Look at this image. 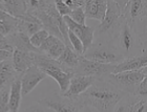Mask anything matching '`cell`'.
<instances>
[{"instance_id": "obj_27", "label": "cell", "mask_w": 147, "mask_h": 112, "mask_svg": "<svg viewBox=\"0 0 147 112\" xmlns=\"http://www.w3.org/2000/svg\"><path fill=\"white\" fill-rule=\"evenodd\" d=\"M68 39H69V43H71V47L75 52L79 56H83L84 50H83V44L81 42V40L73 33V32H68Z\"/></svg>"}, {"instance_id": "obj_24", "label": "cell", "mask_w": 147, "mask_h": 112, "mask_svg": "<svg viewBox=\"0 0 147 112\" xmlns=\"http://www.w3.org/2000/svg\"><path fill=\"white\" fill-rule=\"evenodd\" d=\"M130 97L131 95H127L124 100L121 101L118 104V106L116 107L115 112H132L134 106H135V104L139 101V99L136 97H132L131 101H129L130 100Z\"/></svg>"}, {"instance_id": "obj_19", "label": "cell", "mask_w": 147, "mask_h": 112, "mask_svg": "<svg viewBox=\"0 0 147 112\" xmlns=\"http://www.w3.org/2000/svg\"><path fill=\"white\" fill-rule=\"evenodd\" d=\"M22 99V88H21V74L11 84L9 97V112H19L20 104Z\"/></svg>"}, {"instance_id": "obj_10", "label": "cell", "mask_w": 147, "mask_h": 112, "mask_svg": "<svg viewBox=\"0 0 147 112\" xmlns=\"http://www.w3.org/2000/svg\"><path fill=\"white\" fill-rule=\"evenodd\" d=\"M65 23L67 25L68 30L73 32L76 35L83 44V50L84 52H87L90 46L94 44V39H95V28L90 27V26H86V25L78 24L76 22H74L68 16L63 17Z\"/></svg>"}, {"instance_id": "obj_16", "label": "cell", "mask_w": 147, "mask_h": 112, "mask_svg": "<svg viewBox=\"0 0 147 112\" xmlns=\"http://www.w3.org/2000/svg\"><path fill=\"white\" fill-rule=\"evenodd\" d=\"M33 54L34 52H23V50H19V49H14L12 62L16 72L19 73V74H22L30 67L34 65Z\"/></svg>"}, {"instance_id": "obj_15", "label": "cell", "mask_w": 147, "mask_h": 112, "mask_svg": "<svg viewBox=\"0 0 147 112\" xmlns=\"http://www.w3.org/2000/svg\"><path fill=\"white\" fill-rule=\"evenodd\" d=\"M147 66V50H144L141 55L134 57L131 59H126L122 63L118 64L116 66L115 72L119 73L123 71H136L142 70Z\"/></svg>"}, {"instance_id": "obj_33", "label": "cell", "mask_w": 147, "mask_h": 112, "mask_svg": "<svg viewBox=\"0 0 147 112\" xmlns=\"http://www.w3.org/2000/svg\"><path fill=\"white\" fill-rule=\"evenodd\" d=\"M132 112H147V101L139 100L135 104Z\"/></svg>"}, {"instance_id": "obj_21", "label": "cell", "mask_w": 147, "mask_h": 112, "mask_svg": "<svg viewBox=\"0 0 147 112\" xmlns=\"http://www.w3.org/2000/svg\"><path fill=\"white\" fill-rule=\"evenodd\" d=\"M81 57H82V56L78 55V54L73 49V47L66 46L63 54L61 55V57L58 59V61L66 68V69L75 73V69H76L77 67H78V65H79V61Z\"/></svg>"}, {"instance_id": "obj_7", "label": "cell", "mask_w": 147, "mask_h": 112, "mask_svg": "<svg viewBox=\"0 0 147 112\" xmlns=\"http://www.w3.org/2000/svg\"><path fill=\"white\" fill-rule=\"evenodd\" d=\"M145 74L141 70L136 71H123L119 73H113L105 78L106 81L116 86L118 89L125 92L127 95L135 97V93L139 85L145 79Z\"/></svg>"}, {"instance_id": "obj_13", "label": "cell", "mask_w": 147, "mask_h": 112, "mask_svg": "<svg viewBox=\"0 0 147 112\" xmlns=\"http://www.w3.org/2000/svg\"><path fill=\"white\" fill-rule=\"evenodd\" d=\"M28 1L24 0H0V11L13 18L20 19L28 14Z\"/></svg>"}, {"instance_id": "obj_14", "label": "cell", "mask_w": 147, "mask_h": 112, "mask_svg": "<svg viewBox=\"0 0 147 112\" xmlns=\"http://www.w3.org/2000/svg\"><path fill=\"white\" fill-rule=\"evenodd\" d=\"M83 9L85 13L86 18L95 19L102 22L107 9V1L103 0H88L84 2Z\"/></svg>"}, {"instance_id": "obj_5", "label": "cell", "mask_w": 147, "mask_h": 112, "mask_svg": "<svg viewBox=\"0 0 147 112\" xmlns=\"http://www.w3.org/2000/svg\"><path fill=\"white\" fill-rule=\"evenodd\" d=\"M38 103L55 112H92L80 97H66L59 93H54L41 99Z\"/></svg>"}, {"instance_id": "obj_37", "label": "cell", "mask_w": 147, "mask_h": 112, "mask_svg": "<svg viewBox=\"0 0 147 112\" xmlns=\"http://www.w3.org/2000/svg\"><path fill=\"white\" fill-rule=\"evenodd\" d=\"M2 39H5V38H4V37H3L2 35H1V34H0V40H2Z\"/></svg>"}, {"instance_id": "obj_34", "label": "cell", "mask_w": 147, "mask_h": 112, "mask_svg": "<svg viewBox=\"0 0 147 112\" xmlns=\"http://www.w3.org/2000/svg\"><path fill=\"white\" fill-rule=\"evenodd\" d=\"M0 50H7V52H14V47L5 38V39L0 40Z\"/></svg>"}, {"instance_id": "obj_35", "label": "cell", "mask_w": 147, "mask_h": 112, "mask_svg": "<svg viewBox=\"0 0 147 112\" xmlns=\"http://www.w3.org/2000/svg\"><path fill=\"white\" fill-rule=\"evenodd\" d=\"M13 52H7V50H0V63L6 60H12Z\"/></svg>"}, {"instance_id": "obj_22", "label": "cell", "mask_w": 147, "mask_h": 112, "mask_svg": "<svg viewBox=\"0 0 147 112\" xmlns=\"http://www.w3.org/2000/svg\"><path fill=\"white\" fill-rule=\"evenodd\" d=\"M132 26L136 28L139 35L143 52L147 50V17L144 19H141L140 21L136 22L135 24H132Z\"/></svg>"}, {"instance_id": "obj_12", "label": "cell", "mask_w": 147, "mask_h": 112, "mask_svg": "<svg viewBox=\"0 0 147 112\" xmlns=\"http://www.w3.org/2000/svg\"><path fill=\"white\" fill-rule=\"evenodd\" d=\"M97 80L92 76H80L75 74L73 79L71 80V84L68 87L67 91L64 94H61L66 97H78L81 94H83Z\"/></svg>"}, {"instance_id": "obj_11", "label": "cell", "mask_w": 147, "mask_h": 112, "mask_svg": "<svg viewBox=\"0 0 147 112\" xmlns=\"http://www.w3.org/2000/svg\"><path fill=\"white\" fill-rule=\"evenodd\" d=\"M46 74L36 65H33L21 74L22 95H28L46 78Z\"/></svg>"}, {"instance_id": "obj_4", "label": "cell", "mask_w": 147, "mask_h": 112, "mask_svg": "<svg viewBox=\"0 0 147 112\" xmlns=\"http://www.w3.org/2000/svg\"><path fill=\"white\" fill-rule=\"evenodd\" d=\"M113 41H116L113 45L116 46L125 60L137 57L143 52L141 41L137 30L125 19L120 26L118 35Z\"/></svg>"}, {"instance_id": "obj_31", "label": "cell", "mask_w": 147, "mask_h": 112, "mask_svg": "<svg viewBox=\"0 0 147 112\" xmlns=\"http://www.w3.org/2000/svg\"><path fill=\"white\" fill-rule=\"evenodd\" d=\"M135 97H138L139 100H145L147 101V81L143 80V82L139 85L138 89L136 91Z\"/></svg>"}, {"instance_id": "obj_8", "label": "cell", "mask_w": 147, "mask_h": 112, "mask_svg": "<svg viewBox=\"0 0 147 112\" xmlns=\"http://www.w3.org/2000/svg\"><path fill=\"white\" fill-rule=\"evenodd\" d=\"M116 66L117 65L113 64H102L95 61L87 60L82 56L80 58L79 65L75 69V74L92 76L96 80H103L107 76L115 72Z\"/></svg>"}, {"instance_id": "obj_3", "label": "cell", "mask_w": 147, "mask_h": 112, "mask_svg": "<svg viewBox=\"0 0 147 112\" xmlns=\"http://www.w3.org/2000/svg\"><path fill=\"white\" fill-rule=\"evenodd\" d=\"M33 59L34 65L40 68L47 76H51L55 80L60 87L61 94H64L69 87L71 80L73 79L75 73L66 69L58 60L52 59L45 55L34 52Z\"/></svg>"}, {"instance_id": "obj_20", "label": "cell", "mask_w": 147, "mask_h": 112, "mask_svg": "<svg viewBox=\"0 0 147 112\" xmlns=\"http://www.w3.org/2000/svg\"><path fill=\"white\" fill-rule=\"evenodd\" d=\"M19 73L16 72L12 60H6L0 63V90L5 86L12 84L15 81Z\"/></svg>"}, {"instance_id": "obj_25", "label": "cell", "mask_w": 147, "mask_h": 112, "mask_svg": "<svg viewBox=\"0 0 147 112\" xmlns=\"http://www.w3.org/2000/svg\"><path fill=\"white\" fill-rule=\"evenodd\" d=\"M49 36V33L46 30L43 28V30H39L38 33H36L35 35H33V36L30 38V42H31V44L34 46L35 48L39 49V47L42 45L43 42L47 39Z\"/></svg>"}, {"instance_id": "obj_23", "label": "cell", "mask_w": 147, "mask_h": 112, "mask_svg": "<svg viewBox=\"0 0 147 112\" xmlns=\"http://www.w3.org/2000/svg\"><path fill=\"white\" fill-rule=\"evenodd\" d=\"M65 47H66L65 43L63 42L62 40H60V39L57 38V40L55 41V43L51 46V48L49 49V52H46L45 56L52 58V59H55V60H58L59 58L61 57L62 54H63V52H64Z\"/></svg>"}, {"instance_id": "obj_2", "label": "cell", "mask_w": 147, "mask_h": 112, "mask_svg": "<svg viewBox=\"0 0 147 112\" xmlns=\"http://www.w3.org/2000/svg\"><path fill=\"white\" fill-rule=\"evenodd\" d=\"M124 19L123 2L116 0L107 1V9L104 19L95 30V36L98 41L113 43Z\"/></svg>"}, {"instance_id": "obj_1", "label": "cell", "mask_w": 147, "mask_h": 112, "mask_svg": "<svg viewBox=\"0 0 147 112\" xmlns=\"http://www.w3.org/2000/svg\"><path fill=\"white\" fill-rule=\"evenodd\" d=\"M127 97L125 92L110 84L105 79L97 80L83 94L80 95L85 105L98 112H115L116 107Z\"/></svg>"}, {"instance_id": "obj_18", "label": "cell", "mask_w": 147, "mask_h": 112, "mask_svg": "<svg viewBox=\"0 0 147 112\" xmlns=\"http://www.w3.org/2000/svg\"><path fill=\"white\" fill-rule=\"evenodd\" d=\"M6 39L9 40V43L13 45L14 49H19V50H23V52H37L40 54L39 49L35 48L34 46L32 45L30 42V37L28 35H25L22 32H15L12 35H9V37H6Z\"/></svg>"}, {"instance_id": "obj_38", "label": "cell", "mask_w": 147, "mask_h": 112, "mask_svg": "<svg viewBox=\"0 0 147 112\" xmlns=\"http://www.w3.org/2000/svg\"><path fill=\"white\" fill-rule=\"evenodd\" d=\"M145 80H146V81H147V76H145Z\"/></svg>"}, {"instance_id": "obj_6", "label": "cell", "mask_w": 147, "mask_h": 112, "mask_svg": "<svg viewBox=\"0 0 147 112\" xmlns=\"http://www.w3.org/2000/svg\"><path fill=\"white\" fill-rule=\"evenodd\" d=\"M83 57L87 60H92L102 64H113L118 65L125 60L113 43L98 42L94 43L90 48L83 54Z\"/></svg>"}, {"instance_id": "obj_32", "label": "cell", "mask_w": 147, "mask_h": 112, "mask_svg": "<svg viewBox=\"0 0 147 112\" xmlns=\"http://www.w3.org/2000/svg\"><path fill=\"white\" fill-rule=\"evenodd\" d=\"M24 112H55V111H53L52 109H49L47 107L43 106V105L38 103L36 105H33V106L26 108V110Z\"/></svg>"}, {"instance_id": "obj_36", "label": "cell", "mask_w": 147, "mask_h": 112, "mask_svg": "<svg viewBox=\"0 0 147 112\" xmlns=\"http://www.w3.org/2000/svg\"><path fill=\"white\" fill-rule=\"evenodd\" d=\"M141 71H142V72H143V73H144L145 76H147V66L145 67V68H143V69H142Z\"/></svg>"}, {"instance_id": "obj_9", "label": "cell", "mask_w": 147, "mask_h": 112, "mask_svg": "<svg viewBox=\"0 0 147 112\" xmlns=\"http://www.w3.org/2000/svg\"><path fill=\"white\" fill-rule=\"evenodd\" d=\"M123 14L129 24H135L136 22L147 17V1L130 0L123 2Z\"/></svg>"}, {"instance_id": "obj_26", "label": "cell", "mask_w": 147, "mask_h": 112, "mask_svg": "<svg viewBox=\"0 0 147 112\" xmlns=\"http://www.w3.org/2000/svg\"><path fill=\"white\" fill-rule=\"evenodd\" d=\"M11 85L5 86L0 90V112H9V97Z\"/></svg>"}, {"instance_id": "obj_29", "label": "cell", "mask_w": 147, "mask_h": 112, "mask_svg": "<svg viewBox=\"0 0 147 112\" xmlns=\"http://www.w3.org/2000/svg\"><path fill=\"white\" fill-rule=\"evenodd\" d=\"M55 6L56 9L58 11L60 16L65 17V16H69L73 9L65 3V1H61V0H55Z\"/></svg>"}, {"instance_id": "obj_28", "label": "cell", "mask_w": 147, "mask_h": 112, "mask_svg": "<svg viewBox=\"0 0 147 112\" xmlns=\"http://www.w3.org/2000/svg\"><path fill=\"white\" fill-rule=\"evenodd\" d=\"M68 17H69L74 22L78 23V24L85 25L86 16H85V13H84L83 7H78V9H73L71 13V15L68 16Z\"/></svg>"}, {"instance_id": "obj_17", "label": "cell", "mask_w": 147, "mask_h": 112, "mask_svg": "<svg viewBox=\"0 0 147 112\" xmlns=\"http://www.w3.org/2000/svg\"><path fill=\"white\" fill-rule=\"evenodd\" d=\"M18 30L24 33L31 38L33 35L43 30V25L39 19L32 14H26L25 16L18 19Z\"/></svg>"}, {"instance_id": "obj_30", "label": "cell", "mask_w": 147, "mask_h": 112, "mask_svg": "<svg viewBox=\"0 0 147 112\" xmlns=\"http://www.w3.org/2000/svg\"><path fill=\"white\" fill-rule=\"evenodd\" d=\"M59 39V38H58ZM57 40V37L55 36H52V35H49L47 37V39L43 42V44L39 47V52L41 55H46V52H49V49L51 48V46L55 43V41Z\"/></svg>"}]
</instances>
